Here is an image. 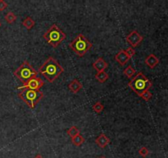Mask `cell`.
Wrapping results in <instances>:
<instances>
[{
	"label": "cell",
	"instance_id": "23",
	"mask_svg": "<svg viewBox=\"0 0 168 158\" xmlns=\"http://www.w3.org/2000/svg\"><path fill=\"white\" fill-rule=\"evenodd\" d=\"M7 7H8V3L3 0H0V12L5 10Z\"/></svg>",
	"mask_w": 168,
	"mask_h": 158
},
{
	"label": "cell",
	"instance_id": "21",
	"mask_svg": "<svg viewBox=\"0 0 168 158\" xmlns=\"http://www.w3.org/2000/svg\"><path fill=\"white\" fill-rule=\"evenodd\" d=\"M152 93L149 92V91H146V92H143L142 94H140L139 95V96L141 98H143L144 100H146V101H148V100H149L150 99H151V97H152Z\"/></svg>",
	"mask_w": 168,
	"mask_h": 158
},
{
	"label": "cell",
	"instance_id": "2",
	"mask_svg": "<svg viewBox=\"0 0 168 158\" xmlns=\"http://www.w3.org/2000/svg\"><path fill=\"white\" fill-rule=\"evenodd\" d=\"M18 96L26 103L29 108L34 109L38 103L42 100L44 97V93L40 90H30V89H21L18 93Z\"/></svg>",
	"mask_w": 168,
	"mask_h": 158
},
{
	"label": "cell",
	"instance_id": "22",
	"mask_svg": "<svg viewBox=\"0 0 168 158\" xmlns=\"http://www.w3.org/2000/svg\"><path fill=\"white\" fill-rule=\"evenodd\" d=\"M139 154L143 157H146L149 154V151L146 147H142L139 150Z\"/></svg>",
	"mask_w": 168,
	"mask_h": 158
},
{
	"label": "cell",
	"instance_id": "5",
	"mask_svg": "<svg viewBox=\"0 0 168 158\" xmlns=\"http://www.w3.org/2000/svg\"><path fill=\"white\" fill-rule=\"evenodd\" d=\"M69 46L77 55L83 57L87 51H89L92 48L93 45L87 40L86 37L82 34H79L72 42L70 43Z\"/></svg>",
	"mask_w": 168,
	"mask_h": 158
},
{
	"label": "cell",
	"instance_id": "19",
	"mask_svg": "<svg viewBox=\"0 0 168 158\" xmlns=\"http://www.w3.org/2000/svg\"><path fill=\"white\" fill-rule=\"evenodd\" d=\"M67 134L72 138V137H74L76 135L80 134V130L76 126H72L67 130Z\"/></svg>",
	"mask_w": 168,
	"mask_h": 158
},
{
	"label": "cell",
	"instance_id": "26",
	"mask_svg": "<svg viewBox=\"0 0 168 158\" xmlns=\"http://www.w3.org/2000/svg\"><path fill=\"white\" fill-rule=\"evenodd\" d=\"M99 158H106L105 156H101V157H99Z\"/></svg>",
	"mask_w": 168,
	"mask_h": 158
},
{
	"label": "cell",
	"instance_id": "20",
	"mask_svg": "<svg viewBox=\"0 0 168 158\" xmlns=\"http://www.w3.org/2000/svg\"><path fill=\"white\" fill-rule=\"evenodd\" d=\"M103 109H104V106L100 101H98V102H96L95 105H93V110H94L95 112L98 114L101 113L103 111Z\"/></svg>",
	"mask_w": 168,
	"mask_h": 158
},
{
	"label": "cell",
	"instance_id": "13",
	"mask_svg": "<svg viewBox=\"0 0 168 158\" xmlns=\"http://www.w3.org/2000/svg\"><path fill=\"white\" fill-rule=\"evenodd\" d=\"M69 89L71 92H73L74 94H76L77 92H79L82 89V84L77 80V79H73L70 84H69Z\"/></svg>",
	"mask_w": 168,
	"mask_h": 158
},
{
	"label": "cell",
	"instance_id": "17",
	"mask_svg": "<svg viewBox=\"0 0 168 158\" xmlns=\"http://www.w3.org/2000/svg\"><path fill=\"white\" fill-rule=\"evenodd\" d=\"M4 18H5L6 21H7L8 23L12 24L13 23L14 21L16 20V16L13 13V12H9V13H8L6 14L5 17H4Z\"/></svg>",
	"mask_w": 168,
	"mask_h": 158
},
{
	"label": "cell",
	"instance_id": "9",
	"mask_svg": "<svg viewBox=\"0 0 168 158\" xmlns=\"http://www.w3.org/2000/svg\"><path fill=\"white\" fill-rule=\"evenodd\" d=\"M130 58H131L128 55V54L126 52V50H120L115 56L116 60L117 61V62L122 66L125 65Z\"/></svg>",
	"mask_w": 168,
	"mask_h": 158
},
{
	"label": "cell",
	"instance_id": "25",
	"mask_svg": "<svg viewBox=\"0 0 168 158\" xmlns=\"http://www.w3.org/2000/svg\"><path fill=\"white\" fill-rule=\"evenodd\" d=\"M34 158H44V157H43L42 156L40 155V154H38V155L35 156H34Z\"/></svg>",
	"mask_w": 168,
	"mask_h": 158
},
{
	"label": "cell",
	"instance_id": "10",
	"mask_svg": "<svg viewBox=\"0 0 168 158\" xmlns=\"http://www.w3.org/2000/svg\"><path fill=\"white\" fill-rule=\"evenodd\" d=\"M108 63L106 62L102 58H97V60H95L93 63V67L94 69L98 72H102L104 71L107 68H108Z\"/></svg>",
	"mask_w": 168,
	"mask_h": 158
},
{
	"label": "cell",
	"instance_id": "7",
	"mask_svg": "<svg viewBox=\"0 0 168 158\" xmlns=\"http://www.w3.org/2000/svg\"><path fill=\"white\" fill-rule=\"evenodd\" d=\"M45 82L40 77H33L25 82L22 86L17 87V89H30V90H40L44 86Z\"/></svg>",
	"mask_w": 168,
	"mask_h": 158
},
{
	"label": "cell",
	"instance_id": "1",
	"mask_svg": "<svg viewBox=\"0 0 168 158\" xmlns=\"http://www.w3.org/2000/svg\"><path fill=\"white\" fill-rule=\"evenodd\" d=\"M63 72L64 69L53 57H48L39 69V73L42 74L49 82H54Z\"/></svg>",
	"mask_w": 168,
	"mask_h": 158
},
{
	"label": "cell",
	"instance_id": "6",
	"mask_svg": "<svg viewBox=\"0 0 168 158\" xmlns=\"http://www.w3.org/2000/svg\"><path fill=\"white\" fill-rule=\"evenodd\" d=\"M37 71L29 63L28 61L22 63L18 69L14 72V75L16 78L19 79L21 82H27L28 80L35 77L37 76Z\"/></svg>",
	"mask_w": 168,
	"mask_h": 158
},
{
	"label": "cell",
	"instance_id": "24",
	"mask_svg": "<svg viewBox=\"0 0 168 158\" xmlns=\"http://www.w3.org/2000/svg\"><path fill=\"white\" fill-rule=\"evenodd\" d=\"M126 52L128 54V55L130 56V58H132V56H134V54H135V51L133 50V48L132 47H129L128 49H126Z\"/></svg>",
	"mask_w": 168,
	"mask_h": 158
},
{
	"label": "cell",
	"instance_id": "18",
	"mask_svg": "<svg viewBox=\"0 0 168 158\" xmlns=\"http://www.w3.org/2000/svg\"><path fill=\"white\" fill-rule=\"evenodd\" d=\"M124 74H125L127 77H129V78H131L135 74V70L132 68L131 66H128V67L124 70Z\"/></svg>",
	"mask_w": 168,
	"mask_h": 158
},
{
	"label": "cell",
	"instance_id": "27",
	"mask_svg": "<svg viewBox=\"0 0 168 158\" xmlns=\"http://www.w3.org/2000/svg\"><path fill=\"white\" fill-rule=\"evenodd\" d=\"M2 26V23H1V22H0V26Z\"/></svg>",
	"mask_w": 168,
	"mask_h": 158
},
{
	"label": "cell",
	"instance_id": "11",
	"mask_svg": "<svg viewBox=\"0 0 168 158\" xmlns=\"http://www.w3.org/2000/svg\"><path fill=\"white\" fill-rule=\"evenodd\" d=\"M95 143L101 148H105L110 143V138H108L104 134H101L98 137L95 139Z\"/></svg>",
	"mask_w": 168,
	"mask_h": 158
},
{
	"label": "cell",
	"instance_id": "8",
	"mask_svg": "<svg viewBox=\"0 0 168 158\" xmlns=\"http://www.w3.org/2000/svg\"><path fill=\"white\" fill-rule=\"evenodd\" d=\"M126 41L131 45L132 47H136L142 42L144 38L139 32L134 30V31H132L128 36H126Z\"/></svg>",
	"mask_w": 168,
	"mask_h": 158
},
{
	"label": "cell",
	"instance_id": "12",
	"mask_svg": "<svg viewBox=\"0 0 168 158\" xmlns=\"http://www.w3.org/2000/svg\"><path fill=\"white\" fill-rule=\"evenodd\" d=\"M145 63L149 67L150 69H154L155 67L159 63V59L155 55L150 54L149 55L145 58Z\"/></svg>",
	"mask_w": 168,
	"mask_h": 158
},
{
	"label": "cell",
	"instance_id": "15",
	"mask_svg": "<svg viewBox=\"0 0 168 158\" xmlns=\"http://www.w3.org/2000/svg\"><path fill=\"white\" fill-rule=\"evenodd\" d=\"M22 25H23L27 30H30L32 27L35 25V21H34L30 17H27V18L22 21Z\"/></svg>",
	"mask_w": 168,
	"mask_h": 158
},
{
	"label": "cell",
	"instance_id": "16",
	"mask_svg": "<svg viewBox=\"0 0 168 158\" xmlns=\"http://www.w3.org/2000/svg\"><path fill=\"white\" fill-rule=\"evenodd\" d=\"M71 142L76 147H80V145H82L84 142V138L82 135L78 134L71 138Z\"/></svg>",
	"mask_w": 168,
	"mask_h": 158
},
{
	"label": "cell",
	"instance_id": "3",
	"mask_svg": "<svg viewBox=\"0 0 168 158\" xmlns=\"http://www.w3.org/2000/svg\"><path fill=\"white\" fill-rule=\"evenodd\" d=\"M128 85L137 95L139 96L143 92L148 91L152 84L149 79L146 77L142 73H139L130 80Z\"/></svg>",
	"mask_w": 168,
	"mask_h": 158
},
{
	"label": "cell",
	"instance_id": "14",
	"mask_svg": "<svg viewBox=\"0 0 168 158\" xmlns=\"http://www.w3.org/2000/svg\"><path fill=\"white\" fill-rule=\"evenodd\" d=\"M95 78L97 79V81H98L101 83H103L108 79V74L104 71L98 72L97 73L95 74Z\"/></svg>",
	"mask_w": 168,
	"mask_h": 158
},
{
	"label": "cell",
	"instance_id": "4",
	"mask_svg": "<svg viewBox=\"0 0 168 158\" xmlns=\"http://www.w3.org/2000/svg\"><path fill=\"white\" fill-rule=\"evenodd\" d=\"M43 37L52 47L57 48L63 40L66 39V34L56 24H53Z\"/></svg>",
	"mask_w": 168,
	"mask_h": 158
}]
</instances>
